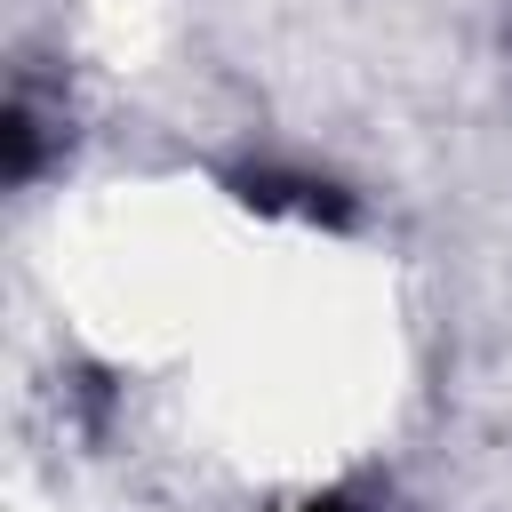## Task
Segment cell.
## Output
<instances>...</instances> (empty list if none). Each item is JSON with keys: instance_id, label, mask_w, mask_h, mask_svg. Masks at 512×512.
<instances>
[{"instance_id": "cell-1", "label": "cell", "mask_w": 512, "mask_h": 512, "mask_svg": "<svg viewBox=\"0 0 512 512\" xmlns=\"http://www.w3.org/2000/svg\"><path fill=\"white\" fill-rule=\"evenodd\" d=\"M240 200L264 216H312V224H344V200L312 176H240Z\"/></svg>"}, {"instance_id": "cell-2", "label": "cell", "mask_w": 512, "mask_h": 512, "mask_svg": "<svg viewBox=\"0 0 512 512\" xmlns=\"http://www.w3.org/2000/svg\"><path fill=\"white\" fill-rule=\"evenodd\" d=\"M296 512H352L344 496H312V504H296Z\"/></svg>"}]
</instances>
